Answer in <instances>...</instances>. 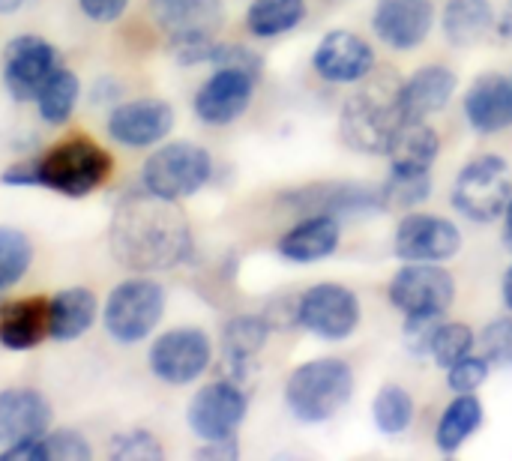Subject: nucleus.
<instances>
[{"mask_svg": "<svg viewBox=\"0 0 512 461\" xmlns=\"http://www.w3.org/2000/svg\"><path fill=\"white\" fill-rule=\"evenodd\" d=\"M177 201L156 198L150 192L126 198L111 219V252L135 273H159L177 267L189 255V225L174 207Z\"/></svg>", "mask_w": 512, "mask_h": 461, "instance_id": "nucleus-1", "label": "nucleus"}, {"mask_svg": "<svg viewBox=\"0 0 512 461\" xmlns=\"http://www.w3.org/2000/svg\"><path fill=\"white\" fill-rule=\"evenodd\" d=\"M111 168H114V159L102 144H96L93 138L75 135V138L57 141L36 159L6 168L3 183L6 186H42L63 198H84L111 177Z\"/></svg>", "mask_w": 512, "mask_h": 461, "instance_id": "nucleus-2", "label": "nucleus"}, {"mask_svg": "<svg viewBox=\"0 0 512 461\" xmlns=\"http://www.w3.org/2000/svg\"><path fill=\"white\" fill-rule=\"evenodd\" d=\"M354 396V372L345 360H312L297 366L285 384L288 411L300 423H327L333 420Z\"/></svg>", "mask_w": 512, "mask_h": 461, "instance_id": "nucleus-3", "label": "nucleus"}, {"mask_svg": "<svg viewBox=\"0 0 512 461\" xmlns=\"http://www.w3.org/2000/svg\"><path fill=\"white\" fill-rule=\"evenodd\" d=\"M150 12L180 63L192 66L213 57V36L225 18L222 0H150Z\"/></svg>", "mask_w": 512, "mask_h": 461, "instance_id": "nucleus-4", "label": "nucleus"}, {"mask_svg": "<svg viewBox=\"0 0 512 461\" xmlns=\"http://www.w3.org/2000/svg\"><path fill=\"white\" fill-rule=\"evenodd\" d=\"M162 312L165 288L147 276H135L111 288L102 309V324L117 345H138L159 327Z\"/></svg>", "mask_w": 512, "mask_h": 461, "instance_id": "nucleus-5", "label": "nucleus"}, {"mask_svg": "<svg viewBox=\"0 0 512 461\" xmlns=\"http://www.w3.org/2000/svg\"><path fill=\"white\" fill-rule=\"evenodd\" d=\"M213 174V159L201 144L192 141H171L153 150L141 168L144 192L165 198V201H183L195 195Z\"/></svg>", "mask_w": 512, "mask_h": 461, "instance_id": "nucleus-6", "label": "nucleus"}, {"mask_svg": "<svg viewBox=\"0 0 512 461\" xmlns=\"http://www.w3.org/2000/svg\"><path fill=\"white\" fill-rule=\"evenodd\" d=\"M402 123L405 117L399 108V87L360 90L342 108V135L360 153H387Z\"/></svg>", "mask_w": 512, "mask_h": 461, "instance_id": "nucleus-7", "label": "nucleus"}, {"mask_svg": "<svg viewBox=\"0 0 512 461\" xmlns=\"http://www.w3.org/2000/svg\"><path fill=\"white\" fill-rule=\"evenodd\" d=\"M512 198L510 165L501 156H477L471 159L453 186L456 210L471 222H492L504 216Z\"/></svg>", "mask_w": 512, "mask_h": 461, "instance_id": "nucleus-8", "label": "nucleus"}, {"mask_svg": "<svg viewBox=\"0 0 512 461\" xmlns=\"http://www.w3.org/2000/svg\"><path fill=\"white\" fill-rule=\"evenodd\" d=\"M453 300V276L432 261H411L390 282V303L408 318H444Z\"/></svg>", "mask_w": 512, "mask_h": 461, "instance_id": "nucleus-9", "label": "nucleus"}, {"mask_svg": "<svg viewBox=\"0 0 512 461\" xmlns=\"http://www.w3.org/2000/svg\"><path fill=\"white\" fill-rule=\"evenodd\" d=\"M210 357H213V348H210V339H207L204 330L177 327V330L162 333L150 345L147 363H150V372L159 381L183 387V384L198 381L207 372Z\"/></svg>", "mask_w": 512, "mask_h": 461, "instance_id": "nucleus-10", "label": "nucleus"}, {"mask_svg": "<svg viewBox=\"0 0 512 461\" xmlns=\"http://www.w3.org/2000/svg\"><path fill=\"white\" fill-rule=\"evenodd\" d=\"M297 324L324 342L348 339L360 324V303L351 288L324 282L309 288L297 303Z\"/></svg>", "mask_w": 512, "mask_h": 461, "instance_id": "nucleus-11", "label": "nucleus"}, {"mask_svg": "<svg viewBox=\"0 0 512 461\" xmlns=\"http://www.w3.org/2000/svg\"><path fill=\"white\" fill-rule=\"evenodd\" d=\"M246 411H249V399L237 387V381H213L192 396L186 408V420H189V429L204 444L228 441L243 426Z\"/></svg>", "mask_w": 512, "mask_h": 461, "instance_id": "nucleus-12", "label": "nucleus"}, {"mask_svg": "<svg viewBox=\"0 0 512 461\" xmlns=\"http://www.w3.org/2000/svg\"><path fill=\"white\" fill-rule=\"evenodd\" d=\"M57 66V48L42 36H15L3 48V84L15 102H33Z\"/></svg>", "mask_w": 512, "mask_h": 461, "instance_id": "nucleus-13", "label": "nucleus"}, {"mask_svg": "<svg viewBox=\"0 0 512 461\" xmlns=\"http://www.w3.org/2000/svg\"><path fill=\"white\" fill-rule=\"evenodd\" d=\"M255 78L258 75L237 66H216V72L195 93V114L210 126L234 123L252 102Z\"/></svg>", "mask_w": 512, "mask_h": 461, "instance_id": "nucleus-14", "label": "nucleus"}, {"mask_svg": "<svg viewBox=\"0 0 512 461\" xmlns=\"http://www.w3.org/2000/svg\"><path fill=\"white\" fill-rule=\"evenodd\" d=\"M174 129V108L165 99H129L111 108L108 135L123 147H153Z\"/></svg>", "mask_w": 512, "mask_h": 461, "instance_id": "nucleus-15", "label": "nucleus"}, {"mask_svg": "<svg viewBox=\"0 0 512 461\" xmlns=\"http://www.w3.org/2000/svg\"><path fill=\"white\" fill-rule=\"evenodd\" d=\"M396 255L402 261H432L441 264L453 258L462 246V234L450 219L432 213H411L396 228Z\"/></svg>", "mask_w": 512, "mask_h": 461, "instance_id": "nucleus-16", "label": "nucleus"}, {"mask_svg": "<svg viewBox=\"0 0 512 461\" xmlns=\"http://www.w3.org/2000/svg\"><path fill=\"white\" fill-rule=\"evenodd\" d=\"M312 63H315L321 78H327L333 84H351V81H360L372 72L375 51L363 36H357L351 30H330L318 42Z\"/></svg>", "mask_w": 512, "mask_h": 461, "instance_id": "nucleus-17", "label": "nucleus"}, {"mask_svg": "<svg viewBox=\"0 0 512 461\" xmlns=\"http://www.w3.org/2000/svg\"><path fill=\"white\" fill-rule=\"evenodd\" d=\"M432 24H435L432 0H378L375 3L372 27L390 48L408 51V48L423 45Z\"/></svg>", "mask_w": 512, "mask_h": 461, "instance_id": "nucleus-18", "label": "nucleus"}, {"mask_svg": "<svg viewBox=\"0 0 512 461\" xmlns=\"http://www.w3.org/2000/svg\"><path fill=\"white\" fill-rule=\"evenodd\" d=\"M51 426V405L42 393L30 387H15L0 393V447L33 441Z\"/></svg>", "mask_w": 512, "mask_h": 461, "instance_id": "nucleus-19", "label": "nucleus"}, {"mask_svg": "<svg viewBox=\"0 0 512 461\" xmlns=\"http://www.w3.org/2000/svg\"><path fill=\"white\" fill-rule=\"evenodd\" d=\"M465 117L468 123L483 132L495 135L501 129L512 126V81L492 72L480 75L471 90L465 93Z\"/></svg>", "mask_w": 512, "mask_h": 461, "instance_id": "nucleus-20", "label": "nucleus"}, {"mask_svg": "<svg viewBox=\"0 0 512 461\" xmlns=\"http://www.w3.org/2000/svg\"><path fill=\"white\" fill-rule=\"evenodd\" d=\"M51 336V312L45 297H24L0 306V345L6 351H33Z\"/></svg>", "mask_w": 512, "mask_h": 461, "instance_id": "nucleus-21", "label": "nucleus"}, {"mask_svg": "<svg viewBox=\"0 0 512 461\" xmlns=\"http://www.w3.org/2000/svg\"><path fill=\"white\" fill-rule=\"evenodd\" d=\"M456 93V75L447 66H423L399 84V108L405 120H426L438 114Z\"/></svg>", "mask_w": 512, "mask_h": 461, "instance_id": "nucleus-22", "label": "nucleus"}, {"mask_svg": "<svg viewBox=\"0 0 512 461\" xmlns=\"http://www.w3.org/2000/svg\"><path fill=\"white\" fill-rule=\"evenodd\" d=\"M339 219L330 213H312L300 225H294L282 240H279V255L297 264H315L324 261L327 255L336 252L339 246Z\"/></svg>", "mask_w": 512, "mask_h": 461, "instance_id": "nucleus-23", "label": "nucleus"}, {"mask_svg": "<svg viewBox=\"0 0 512 461\" xmlns=\"http://www.w3.org/2000/svg\"><path fill=\"white\" fill-rule=\"evenodd\" d=\"M96 294L90 288H63L48 300L51 312V339L54 342H75L81 339L96 321Z\"/></svg>", "mask_w": 512, "mask_h": 461, "instance_id": "nucleus-24", "label": "nucleus"}, {"mask_svg": "<svg viewBox=\"0 0 512 461\" xmlns=\"http://www.w3.org/2000/svg\"><path fill=\"white\" fill-rule=\"evenodd\" d=\"M267 333L270 324L258 315H237L228 321V327L222 330V360L234 372V378H240L255 354L264 348Z\"/></svg>", "mask_w": 512, "mask_h": 461, "instance_id": "nucleus-25", "label": "nucleus"}, {"mask_svg": "<svg viewBox=\"0 0 512 461\" xmlns=\"http://www.w3.org/2000/svg\"><path fill=\"white\" fill-rule=\"evenodd\" d=\"M438 150H441V141L432 126H426L423 120H405L396 129L387 156L399 168H432V162L438 159Z\"/></svg>", "mask_w": 512, "mask_h": 461, "instance_id": "nucleus-26", "label": "nucleus"}, {"mask_svg": "<svg viewBox=\"0 0 512 461\" xmlns=\"http://www.w3.org/2000/svg\"><path fill=\"white\" fill-rule=\"evenodd\" d=\"M483 423V405L474 393H456V399L447 405L438 432H435V444L441 453L453 456Z\"/></svg>", "mask_w": 512, "mask_h": 461, "instance_id": "nucleus-27", "label": "nucleus"}, {"mask_svg": "<svg viewBox=\"0 0 512 461\" xmlns=\"http://www.w3.org/2000/svg\"><path fill=\"white\" fill-rule=\"evenodd\" d=\"M495 12L489 0H450L444 9V36L465 48L480 42L492 30Z\"/></svg>", "mask_w": 512, "mask_h": 461, "instance_id": "nucleus-28", "label": "nucleus"}, {"mask_svg": "<svg viewBox=\"0 0 512 461\" xmlns=\"http://www.w3.org/2000/svg\"><path fill=\"white\" fill-rule=\"evenodd\" d=\"M306 18V0H252L246 27L258 39H273L294 30Z\"/></svg>", "mask_w": 512, "mask_h": 461, "instance_id": "nucleus-29", "label": "nucleus"}, {"mask_svg": "<svg viewBox=\"0 0 512 461\" xmlns=\"http://www.w3.org/2000/svg\"><path fill=\"white\" fill-rule=\"evenodd\" d=\"M78 96H81V81L72 69H63L57 66L54 75L45 81V87L39 90L36 96V108H39V117L51 126H63L75 105H78Z\"/></svg>", "mask_w": 512, "mask_h": 461, "instance_id": "nucleus-30", "label": "nucleus"}, {"mask_svg": "<svg viewBox=\"0 0 512 461\" xmlns=\"http://www.w3.org/2000/svg\"><path fill=\"white\" fill-rule=\"evenodd\" d=\"M432 192V177L429 168H399L390 165V177L381 189V201L387 207H399V210H411L420 201H426Z\"/></svg>", "mask_w": 512, "mask_h": 461, "instance_id": "nucleus-31", "label": "nucleus"}, {"mask_svg": "<svg viewBox=\"0 0 512 461\" xmlns=\"http://www.w3.org/2000/svg\"><path fill=\"white\" fill-rule=\"evenodd\" d=\"M372 417H375V426L384 432V435H402L411 420H414V399L405 387L399 384H384L372 402Z\"/></svg>", "mask_w": 512, "mask_h": 461, "instance_id": "nucleus-32", "label": "nucleus"}, {"mask_svg": "<svg viewBox=\"0 0 512 461\" xmlns=\"http://www.w3.org/2000/svg\"><path fill=\"white\" fill-rule=\"evenodd\" d=\"M33 264V243L18 228H0V291L18 285Z\"/></svg>", "mask_w": 512, "mask_h": 461, "instance_id": "nucleus-33", "label": "nucleus"}, {"mask_svg": "<svg viewBox=\"0 0 512 461\" xmlns=\"http://www.w3.org/2000/svg\"><path fill=\"white\" fill-rule=\"evenodd\" d=\"M474 330L468 324H459V321H450V324H438L435 336H432V348L429 354L435 357L438 366L450 369L453 363H459L462 357L474 354Z\"/></svg>", "mask_w": 512, "mask_h": 461, "instance_id": "nucleus-34", "label": "nucleus"}, {"mask_svg": "<svg viewBox=\"0 0 512 461\" xmlns=\"http://www.w3.org/2000/svg\"><path fill=\"white\" fill-rule=\"evenodd\" d=\"M39 456L42 461H87L93 456V450L78 432L57 429V432L39 435Z\"/></svg>", "mask_w": 512, "mask_h": 461, "instance_id": "nucleus-35", "label": "nucleus"}, {"mask_svg": "<svg viewBox=\"0 0 512 461\" xmlns=\"http://www.w3.org/2000/svg\"><path fill=\"white\" fill-rule=\"evenodd\" d=\"M165 456L156 435L144 432V429H135V432H123V435H114L111 441V459L120 461H159Z\"/></svg>", "mask_w": 512, "mask_h": 461, "instance_id": "nucleus-36", "label": "nucleus"}, {"mask_svg": "<svg viewBox=\"0 0 512 461\" xmlns=\"http://www.w3.org/2000/svg\"><path fill=\"white\" fill-rule=\"evenodd\" d=\"M489 378V360L486 357H462L459 363H453L447 369V384L453 393H474L477 387H483V381Z\"/></svg>", "mask_w": 512, "mask_h": 461, "instance_id": "nucleus-37", "label": "nucleus"}, {"mask_svg": "<svg viewBox=\"0 0 512 461\" xmlns=\"http://www.w3.org/2000/svg\"><path fill=\"white\" fill-rule=\"evenodd\" d=\"M483 357L495 366H512V318L492 321L483 330Z\"/></svg>", "mask_w": 512, "mask_h": 461, "instance_id": "nucleus-38", "label": "nucleus"}, {"mask_svg": "<svg viewBox=\"0 0 512 461\" xmlns=\"http://www.w3.org/2000/svg\"><path fill=\"white\" fill-rule=\"evenodd\" d=\"M210 63H216V66H237V69H246L252 75L261 72V60L249 48H243V45H216Z\"/></svg>", "mask_w": 512, "mask_h": 461, "instance_id": "nucleus-39", "label": "nucleus"}, {"mask_svg": "<svg viewBox=\"0 0 512 461\" xmlns=\"http://www.w3.org/2000/svg\"><path fill=\"white\" fill-rule=\"evenodd\" d=\"M78 6L90 21L111 24V21L123 18V12L129 9V0H78Z\"/></svg>", "mask_w": 512, "mask_h": 461, "instance_id": "nucleus-40", "label": "nucleus"}, {"mask_svg": "<svg viewBox=\"0 0 512 461\" xmlns=\"http://www.w3.org/2000/svg\"><path fill=\"white\" fill-rule=\"evenodd\" d=\"M240 450L234 444V438L228 441H207V447L198 450V459H237Z\"/></svg>", "mask_w": 512, "mask_h": 461, "instance_id": "nucleus-41", "label": "nucleus"}, {"mask_svg": "<svg viewBox=\"0 0 512 461\" xmlns=\"http://www.w3.org/2000/svg\"><path fill=\"white\" fill-rule=\"evenodd\" d=\"M498 30H501V36H504V39H510L512 36V0L507 3L504 15H501V21H498Z\"/></svg>", "mask_w": 512, "mask_h": 461, "instance_id": "nucleus-42", "label": "nucleus"}, {"mask_svg": "<svg viewBox=\"0 0 512 461\" xmlns=\"http://www.w3.org/2000/svg\"><path fill=\"white\" fill-rule=\"evenodd\" d=\"M504 243L512 252V198L510 204H507V210H504Z\"/></svg>", "mask_w": 512, "mask_h": 461, "instance_id": "nucleus-43", "label": "nucleus"}, {"mask_svg": "<svg viewBox=\"0 0 512 461\" xmlns=\"http://www.w3.org/2000/svg\"><path fill=\"white\" fill-rule=\"evenodd\" d=\"M504 303L512 309V264L510 270L504 273Z\"/></svg>", "mask_w": 512, "mask_h": 461, "instance_id": "nucleus-44", "label": "nucleus"}, {"mask_svg": "<svg viewBox=\"0 0 512 461\" xmlns=\"http://www.w3.org/2000/svg\"><path fill=\"white\" fill-rule=\"evenodd\" d=\"M21 3H24V0H0V15H12V12H18V9H21Z\"/></svg>", "mask_w": 512, "mask_h": 461, "instance_id": "nucleus-45", "label": "nucleus"}]
</instances>
